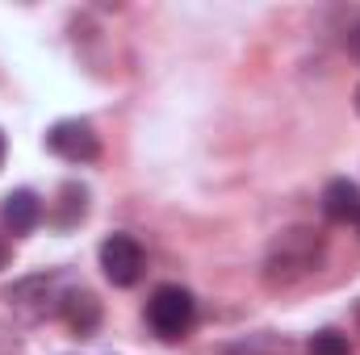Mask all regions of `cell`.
<instances>
[{"label": "cell", "mask_w": 360, "mask_h": 355, "mask_svg": "<svg viewBox=\"0 0 360 355\" xmlns=\"http://www.w3.org/2000/svg\"><path fill=\"white\" fill-rule=\"evenodd\" d=\"M63 322L76 330V335H92L96 326H101V301L92 297L89 288H72L68 297H63Z\"/></svg>", "instance_id": "cell-8"}, {"label": "cell", "mask_w": 360, "mask_h": 355, "mask_svg": "<svg viewBox=\"0 0 360 355\" xmlns=\"http://www.w3.org/2000/svg\"><path fill=\"white\" fill-rule=\"evenodd\" d=\"M323 213H327V222H356L360 217V188L344 176L331 180L323 188Z\"/></svg>", "instance_id": "cell-7"}, {"label": "cell", "mask_w": 360, "mask_h": 355, "mask_svg": "<svg viewBox=\"0 0 360 355\" xmlns=\"http://www.w3.org/2000/svg\"><path fill=\"white\" fill-rule=\"evenodd\" d=\"M46 151L68 159V163H92L101 155V138L92 134V126L84 117H63L46 130Z\"/></svg>", "instance_id": "cell-4"}, {"label": "cell", "mask_w": 360, "mask_h": 355, "mask_svg": "<svg viewBox=\"0 0 360 355\" xmlns=\"http://www.w3.org/2000/svg\"><path fill=\"white\" fill-rule=\"evenodd\" d=\"M285 351H289V343H285L281 335L260 330V335H248V339H235V343H226L218 355H285Z\"/></svg>", "instance_id": "cell-10"}, {"label": "cell", "mask_w": 360, "mask_h": 355, "mask_svg": "<svg viewBox=\"0 0 360 355\" xmlns=\"http://www.w3.org/2000/svg\"><path fill=\"white\" fill-rule=\"evenodd\" d=\"M356 113H360V88H356Z\"/></svg>", "instance_id": "cell-14"}, {"label": "cell", "mask_w": 360, "mask_h": 355, "mask_svg": "<svg viewBox=\"0 0 360 355\" xmlns=\"http://www.w3.org/2000/svg\"><path fill=\"white\" fill-rule=\"evenodd\" d=\"M356 230H360V217H356Z\"/></svg>", "instance_id": "cell-15"}, {"label": "cell", "mask_w": 360, "mask_h": 355, "mask_svg": "<svg viewBox=\"0 0 360 355\" xmlns=\"http://www.w3.org/2000/svg\"><path fill=\"white\" fill-rule=\"evenodd\" d=\"M101 272H105V280L117 284V288L139 284V276H143V247H139L130 234H109V239L101 243Z\"/></svg>", "instance_id": "cell-5"}, {"label": "cell", "mask_w": 360, "mask_h": 355, "mask_svg": "<svg viewBox=\"0 0 360 355\" xmlns=\"http://www.w3.org/2000/svg\"><path fill=\"white\" fill-rule=\"evenodd\" d=\"M4 151H8V142H4V130H0V168H4Z\"/></svg>", "instance_id": "cell-12"}, {"label": "cell", "mask_w": 360, "mask_h": 355, "mask_svg": "<svg viewBox=\"0 0 360 355\" xmlns=\"http://www.w3.org/2000/svg\"><path fill=\"white\" fill-rule=\"evenodd\" d=\"M319 255H323V234L319 230H306V226H293V230L276 234V243L269 247L264 280L269 284H293L306 272H314Z\"/></svg>", "instance_id": "cell-1"}, {"label": "cell", "mask_w": 360, "mask_h": 355, "mask_svg": "<svg viewBox=\"0 0 360 355\" xmlns=\"http://www.w3.org/2000/svg\"><path fill=\"white\" fill-rule=\"evenodd\" d=\"M306 355H352V343H348V335H340V330H319V335L310 339Z\"/></svg>", "instance_id": "cell-11"}, {"label": "cell", "mask_w": 360, "mask_h": 355, "mask_svg": "<svg viewBox=\"0 0 360 355\" xmlns=\"http://www.w3.org/2000/svg\"><path fill=\"white\" fill-rule=\"evenodd\" d=\"M0 222H4V230H8L13 239L34 234V226L42 222V201H38V192H30V188L8 192L4 205H0Z\"/></svg>", "instance_id": "cell-6"}, {"label": "cell", "mask_w": 360, "mask_h": 355, "mask_svg": "<svg viewBox=\"0 0 360 355\" xmlns=\"http://www.w3.org/2000/svg\"><path fill=\"white\" fill-rule=\"evenodd\" d=\"M89 213V188L84 184H63L59 188V201H55V226L59 230H72L80 226Z\"/></svg>", "instance_id": "cell-9"}, {"label": "cell", "mask_w": 360, "mask_h": 355, "mask_svg": "<svg viewBox=\"0 0 360 355\" xmlns=\"http://www.w3.org/2000/svg\"><path fill=\"white\" fill-rule=\"evenodd\" d=\"M63 288H59V276H30L21 284L8 288V305L25 318V322H38L46 314H59L63 309Z\"/></svg>", "instance_id": "cell-3"}, {"label": "cell", "mask_w": 360, "mask_h": 355, "mask_svg": "<svg viewBox=\"0 0 360 355\" xmlns=\"http://www.w3.org/2000/svg\"><path fill=\"white\" fill-rule=\"evenodd\" d=\"M193 318H197V301H193V293L180 288V284H160V288L151 293V301H147V322H151V330H155L160 339H168V343H176V339L188 335Z\"/></svg>", "instance_id": "cell-2"}, {"label": "cell", "mask_w": 360, "mask_h": 355, "mask_svg": "<svg viewBox=\"0 0 360 355\" xmlns=\"http://www.w3.org/2000/svg\"><path fill=\"white\" fill-rule=\"evenodd\" d=\"M4 260H8V247H4V243H0V267H4Z\"/></svg>", "instance_id": "cell-13"}]
</instances>
